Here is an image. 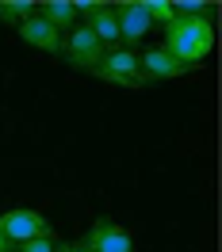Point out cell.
<instances>
[{"mask_svg": "<svg viewBox=\"0 0 222 252\" xmlns=\"http://www.w3.org/2000/svg\"><path fill=\"white\" fill-rule=\"evenodd\" d=\"M84 249L88 252H134V237L111 218H96L88 237H84Z\"/></svg>", "mask_w": 222, "mask_h": 252, "instance_id": "cell-6", "label": "cell"}, {"mask_svg": "<svg viewBox=\"0 0 222 252\" xmlns=\"http://www.w3.org/2000/svg\"><path fill=\"white\" fill-rule=\"evenodd\" d=\"M38 16L46 19L58 34H69L77 27V4L73 0H46V4H38Z\"/></svg>", "mask_w": 222, "mask_h": 252, "instance_id": "cell-10", "label": "cell"}, {"mask_svg": "<svg viewBox=\"0 0 222 252\" xmlns=\"http://www.w3.org/2000/svg\"><path fill=\"white\" fill-rule=\"evenodd\" d=\"M0 252H12V245H8V241H4V233H0Z\"/></svg>", "mask_w": 222, "mask_h": 252, "instance_id": "cell-15", "label": "cell"}, {"mask_svg": "<svg viewBox=\"0 0 222 252\" xmlns=\"http://www.w3.org/2000/svg\"><path fill=\"white\" fill-rule=\"evenodd\" d=\"M77 16H84V27L92 31V38L104 46V54L119 50V23H115V8L100 4V0H77Z\"/></svg>", "mask_w": 222, "mask_h": 252, "instance_id": "cell-5", "label": "cell"}, {"mask_svg": "<svg viewBox=\"0 0 222 252\" xmlns=\"http://www.w3.org/2000/svg\"><path fill=\"white\" fill-rule=\"evenodd\" d=\"M92 77L108 80V84H115V88H142V65H138V50L134 46H119L111 50V54H104V62H100V69H96Z\"/></svg>", "mask_w": 222, "mask_h": 252, "instance_id": "cell-3", "label": "cell"}, {"mask_svg": "<svg viewBox=\"0 0 222 252\" xmlns=\"http://www.w3.org/2000/svg\"><path fill=\"white\" fill-rule=\"evenodd\" d=\"M146 16H149V23H173V0H142Z\"/></svg>", "mask_w": 222, "mask_h": 252, "instance_id": "cell-12", "label": "cell"}, {"mask_svg": "<svg viewBox=\"0 0 222 252\" xmlns=\"http://www.w3.org/2000/svg\"><path fill=\"white\" fill-rule=\"evenodd\" d=\"M165 54H173L180 65H195L211 58V50H215V23L211 16H173V23L165 27Z\"/></svg>", "mask_w": 222, "mask_h": 252, "instance_id": "cell-1", "label": "cell"}, {"mask_svg": "<svg viewBox=\"0 0 222 252\" xmlns=\"http://www.w3.org/2000/svg\"><path fill=\"white\" fill-rule=\"evenodd\" d=\"M16 31H19V38H23V42H27L31 50H42V54H54V58L62 54V34L54 31L46 19L38 16V12H35L27 23H19Z\"/></svg>", "mask_w": 222, "mask_h": 252, "instance_id": "cell-9", "label": "cell"}, {"mask_svg": "<svg viewBox=\"0 0 222 252\" xmlns=\"http://www.w3.org/2000/svg\"><path fill=\"white\" fill-rule=\"evenodd\" d=\"M62 58L80 73H96L100 62H104V46L92 38V31L84 23H77L69 34H62Z\"/></svg>", "mask_w": 222, "mask_h": 252, "instance_id": "cell-4", "label": "cell"}, {"mask_svg": "<svg viewBox=\"0 0 222 252\" xmlns=\"http://www.w3.org/2000/svg\"><path fill=\"white\" fill-rule=\"evenodd\" d=\"M35 12H38V4H35V0H0V23H8V27L27 23Z\"/></svg>", "mask_w": 222, "mask_h": 252, "instance_id": "cell-11", "label": "cell"}, {"mask_svg": "<svg viewBox=\"0 0 222 252\" xmlns=\"http://www.w3.org/2000/svg\"><path fill=\"white\" fill-rule=\"evenodd\" d=\"M0 233L8 245H23V241H54V225H50L38 210L16 206V210H4L0 214Z\"/></svg>", "mask_w": 222, "mask_h": 252, "instance_id": "cell-2", "label": "cell"}, {"mask_svg": "<svg viewBox=\"0 0 222 252\" xmlns=\"http://www.w3.org/2000/svg\"><path fill=\"white\" fill-rule=\"evenodd\" d=\"M16 252H54V241H23V245H12Z\"/></svg>", "mask_w": 222, "mask_h": 252, "instance_id": "cell-13", "label": "cell"}, {"mask_svg": "<svg viewBox=\"0 0 222 252\" xmlns=\"http://www.w3.org/2000/svg\"><path fill=\"white\" fill-rule=\"evenodd\" d=\"M138 65H142V80H176V77H188L191 69L188 65H180L173 54H165L161 46H149L138 54Z\"/></svg>", "mask_w": 222, "mask_h": 252, "instance_id": "cell-7", "label": "cell"}, {"mask_svg": "<svg viewBox=\"0 0 222 252\" xmlns=\"http://www.w3.org/2000/svg\"><path fill=\"white\" fill-rule=\"evenodd\" d=\"M111 8H115V23H119V42H142L149 31V16H146L142 0H123Z\"/></svg>", "mask_w": 222, "mask_h": 252, "instance_id": "cell-8", "label": "cell"}, {"mask_svg": "<svg viewBox=\"0 0 222 252\" xmlns=\"http://www.w3.org/2000/svg\"><path fill=\"white\" fill-rule=\"evenodd\" d=\"M54 252H88V249L77 245V241H65V245H54Z\"/></svg>", "mask_w": 222, "mask_h": 252, "instance_id": "cell-14", "label": "cell"}]
</instances>
